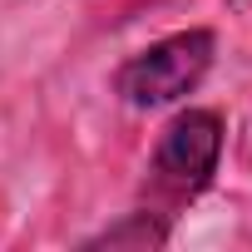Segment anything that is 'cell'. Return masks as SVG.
Wrapping results in <instances>:
<instances>
[{
  "mask_svg": "<svg viewBox=\"0 0 252 252\" xmlns=\"http://www.w3.org/2000/svg\"><path fill=\"white\" fill-rule=\"evenodd\" d=\"M218 158H222V119L213 109L178 114L158 134V149L149 158V183H144L149 208H158V213L173 218L183 203H193L213 183Z\"/></svg>",
  "mask_w": 252,
  "mask_h": 252,
  "instance_id": "1",
  "label": "cell"
},
{
  "mask_svg": "<svg viewBox=\"0 0 252 252\" xmlns=\"http://www.w3.org/2000/svg\"><path fill=\"white\" fill-rule=\"evenodd\" d=\"M213 55H218V35L213 30H178V35L139 50L114 74V89H119L124 104H134V109L178 104L183 94H193L203 84V74L213 69Z\"/></svg>",
  "mask_w": 252,
  "mask_h": 252,
  "instance_id": "2",
  "label": "cell"
},
{
  "mask_svg": "<svg viewBox=\"0 0 252 252\" xmlns=\"http://www.w3.org/2000/svg\"><path fill=\"white\" fill-rule=\"evenodd\" d=\"M168 232H173V218H168V213H158V208H139V213H124L119 222H109L104 232L84 237V247H89V252H94V247H109V252H119V247L149 252V247H163Z\"/></svg>",
  "mask_w": 252,
  "mask_h": 252,
  "instance_id": "3",
  "label": "cell"
}]
</instances>
